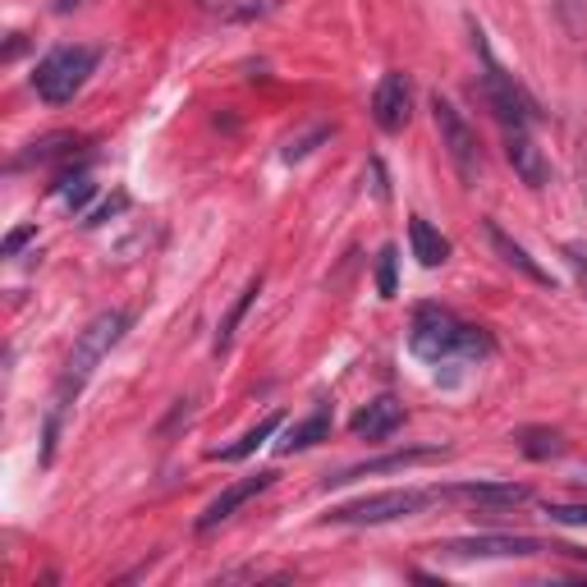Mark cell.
Segmentation results:
<instances>
[{
  "mask_svg": "<svg viewBox=\"0 0 587 587\" xmlns=\"http://www.w3.org/2000/svg\"><path fill=\"white\" fill-rule=\"evenodd\" d=\"M409 349L423 363H446V359H491L496 340L487 326L459 322L450 308L423 303L413 312V330H409Z\"/></svg>",
  "mask_w": 587,
  "mask_h": 587,
  "instance_id": "cell-1",
  "label": "cell"
},
{
  "mask_svg": "<svg viewBox=\"0 0 587 587\" xmlns=\"http://www.w3.org/2000/svg\"><path fill=\"white\" fill-rule=\"evenodd\" d=\"M129 326H134V317H129L124 308L97 312V317L78 330V340H74V349H70V363H65V382H60V395H70V390H78L83 382H88L92 367L124 340V330H129Z\"/></svg>",
  "mask_w": 587,
  "mask_h": 587,
  "instance_id": "cell-2",
  "label": "cell"
},
{
  "mask_svg": "<svg viewBox=\"0 0 587 587\" xmlns=\"http://www.w3.org/2000/svg\"><path fill=\"white\" fill-rule=\"evenodd\" d=\"M97 51L92 47H55L51 55L37 60L33 70V92L47 101V107H65V101H74L83 92V83H88V74L97 70Z\"/></svg>",
  "mask_w": 587,
  "mask_h": 587,
  "instance_id": "cell-3",
  "label": "cell"
},
{
  "mask_svg": "<svg viewBox=\"0 0 587 587\" xmlns=\"http://www.w3.org/2000/svg\"><path fill=\"white\" fill-rule=\"evenodd\" d=\"M473 37H477V55H482V92H487L491 111L500 115V124H505V129H533V124L541 120L533 92L523 88L514 74H505V70H500L496 60H491L487 41H482V28H473Z\"/></svg>",
  "mask_w": 587,
  "mask_h": 587,
  "instance_id": "cell-4",
  "label": "cell"
},
{
  "mask_svg": "<svg viewBox=\"0 0 587 587\" xmlns=\"http://www.w3.org/2000/svg\"><path fill=\"white\" fill-rule=\"evenodd\" d=\"M432 500H440L436 491H382V496H363V500H349V505H335L326 514V523H353V528H376V523H395V519H413L423 514Z\"/></svg>",
  "mask_w": 587,
  "mask_h": 587,
  "instance_id": "cell-5",
  "label": "cell"
},
{
  "mask_svg": "<svg viewBox=\"0 0 587 587\" xmlns=\"http://www.w3.org/2000/svg\"><path fill=\"white\" fill-rule=\"evenodd\" d=\"M432 115H436V129H440V147H446V157L454 161V171L464 184H477V171H482V147H477V134L473 124L459 115V107L450 97H432Z\"/></svg>",
  "mask_w": 587,
  "mask_h": 587,
  "instance_id": "cell-6",
  "label": "cell"
},
{
  "mask_svg": "<svg viewBox=\"0 0 587 587\" xmlns=\"http://www.w3.org/2000/svg\"><path fill=\"white\" fill-rule=\"evenodd\" d=\"M440 555H454V560H500V555H541L547 541L537 537H523V533H477V537H459L436 547Z\"/></svg>",
  "mask_w": 587,
  "mask_h": 587,
  "instance_id": "cell-7",
  "label": "cell"
},
{
  "mask_svg": "<svg viewBox=\"0 0 587 587\" xmlns=\"http://www.w3.org/2000/svg\"><path fill=\"white\" fill-rule=\"evenodd\" d=\"M409 111H413V83H409V74L404 70L382 74V83H376V92H372V120H376V129L400 134L404 124H409Z\"/></svg>",
  "mask_w": 587,
  "mask_h": 587,
  "instance_id": "cell-8",
  "label": "cell"
},
{
  "mask_svg": "<svg viewBox=\"0 0 587 587\" xmlns=\"http://www.w3.org/2000/svg\"><path fill=\"white\" fill-rule=\"evenodd\" d=\"M440 500H473L487 510H514L523 500H533V487L523 482H459V487H436Z\"/></svg>",
  "mask_w": 587,
  "mask_h": 587,
  "instance_id": "cell-9",
  "label": "cell"
},
{
  "mask_svg": "<svg viewBox=\"0 0 587 587\" xmlns=\"http://www.w3.org/2000/svg\"><path fill=\"white\" fill-rule=\"evenodd\" d=\"M271 482H276V473H258V477H243V482H235V487H225V491L212 500V505L202 510V519H198V533H212V528H221V523H225L229 514L243 510L253 496H262V491L271 487Z\"/></svg>",
  "mask_w": 587,
  "mask_h": 587,
  "instance_id": "cell-10",
  "label": "cell"
},
{
  "mask_svg": "<svg viewBox=\"0 0 587 587\" xmlns=\"http://www.w3.org/2000/svg\"><path fill=\"white\" fill-rule=\"evenodd\" d=\"M482 229H487V239H491V248L500 253V262H505V266H514L523 280H533V285H541V289H555L551 271H541V266L528 258V248H523L519 239H510V235H505V229H500L496 221H482Z\"/></svg>",
  "mask_w": 587,
  "mask_h": 587,
  "instance_id": "cell-11",
  "label": "cell"
},
{
  "mask_svg": "<svg viewBox=\"0 0 587 587\" xmlns=\"http://www.w3.org/2000/svg\"><path fill=\"white\" fill-rule=\"evenodd\" d=\"M400 423H404V404L395 400V395H376L367 409L353 413V436H363V440H386Z\"/></svg>",
  "mask_w": 587,
  "mask_h": 587,
  "instance_id": "cell-12",
  "label": "cell"
},
{
  "mask_svg": "<svg viewBox=\"0 0 587 587\" xmlns=\"http://www.w3.org/2000/svg\"><path fill=\"white\" fill-rule=\"evenodd\" d=\"M446 450L440 446H417V450H395L386 459H367V464H353V469H340L335 477H326V487H345L353 477H372V473H395V469H409V464H423V459H440Z\"/></svg>",
  "mask_w": 587,
  "mask_h": 587,
  "instance_id": "cell-13",
  "label": "cell"
},
{
  "mask_svg": "<svg viewBox=\"0 0 587 587\" xmlns=\"http://www.w3.org/2000/svg\"><path fill=\"white\" fill-rule=\"evenodd\" d=\"M505 152H510V165L519 171L523 184L547 188V157H541V147L528 138V129H510L505 134Z\"/></svg>",
  "mask_w": 587,
  "mask_h": 587,
  "instance_id": "cell-14",
  "label": "cell"
},
{
  "mask_svg": "<svg viewBox=\"0 0 587 587\" xmlns=\"http://www.w3.org/2000/svg\"><path fill=\"white\" fill-rule=\"evenodd\" d=\"M198 10L221 18V24H258V18L280 10V0H198Z\"/></svg>",
  "mask_w": 587,
  "mask_h": 587,
  "instance_id": "cell-15",
  "label": "cell"
},
{
  "mask_svg": "<svg viewBox=\"0 0 587 587\" xmlns=\"http://www.w3.org/2000/svg\"><path fill=\"white\" fill-rule=\"evenodd\" d=\"M409 243H413V258L423 262V266H440V262L450 258V239L440 235L432 221H423V216L409 221Z\"/></svg>",
  "mask_w": 587,
  "mask_h": 587,
  "instance_id": "cell-16",
  "label": "cell"
},
{
  "mask_svg": "<svg viewBox=\"0 0 587 587\" xmlns=\"http://www.w3.org/2000/svg\"><path fill=\"white\" fill-rule=\"evenodd\" d=\"M78 147H88V138H78V134H47V138H37L28 142V152H18L14 165H47V161H60V157H74Z\"/></svg>",
  "mask_w": 587,
  "mask_h": 587,
  "instance_id": "cell-17",
  "label": "cell"
},
{
  "mask_svg": "<svg viewBox=\"0 0 587 587\" xmlns=\"http://www.w3.org/2000/svg\"><path fill=\"white\" fill-rule=\"evenodd\" d=\"M326 436H330V404L322 400V404H317V413L289 427V436L280 440L276 450H280V454H294V450H312V446H317V440H326Z\"/></svg>",
  "mask_w": 587,
  "mask_h": 587,
  "instance_id": "cell-18",
  "label": "cell"
},
{
  "mask_svg": "<svg viewBox=\"0 0 587 587\" xmlns=\"http://www.w3.org/2000/svg\"><path fill=\"white\" fill-rule=\"evenodd\" d=\"M285 423V413H266L262 417V423L253 427V432H243L239 440H235V446H225V450H212V459H225V464H235V459H248V454H253L258 446H266V440L271 436H276V427Z\"/></svg>",
  "mask_w": 587,
  "mask_h": 587,
  "instance_id": "cell-19",
  "label": "cell"
},
{
  "mask_svg": "<svg viewBox=\"0 0 587 587\" xmlns=\"http://www.w3.org/2000/svg\"><path fill=\"white\" fill-rule=\"evenodd\" d=\"M258 294H262V276H253V280H248V285H243V294H239L235 303H229V312L221 317V326H216V353H225V349H229V340H235L239 322L248 317V308L258 303Z\"/></svg>",
  "mask_w": 587,
  "mask_h": 587,
  "instance_id": "cell-20",
  "label": "cell"
},
{
  "mask_svg": "<svg viewBox=\"0 0 587 587\" xmlns=\"http://www.w3.org/2000/svg\"><path fill=\"white\" fill-rule=\"evenodd\" d=\"M519 450L528 459H560L564 454V436L551 427H523L519 432Z\"/></svg>",
  "mask_w": 587,
  "mask_h": 587,
  "instance_id": "cell-21",
  "label": "cell"
},
{
  "mask_svg": "<svg viewBox=\"0 0 587 587\" xmlns=\"http://www.w3.org/2000/svg\"><path fill=\"white\" fill-rule=\"evenodd\" d=\"M395 266H400V248L386 243L382 248V258H376V289H382V299H395Z\"/></svg>",
  "mask_w": 587,
  "mask_h": 587,
  "instance_id": "cell-22",
  "label": "cell"
},
{
  "mask_svg": "<svg viewBox=\"0 0 587 587\" xmlns=\"http://www.w3.org/2000/svg\"><path fill=\"white\" fill-rule=\"evenodd\" d=\"M60 193H65V207L70 212H83V207H88V198L97 193V184H88V179H60Z\"/></svg>",
  "mask_w": 587,
  "mask_h": 587,
  "instance_id": "cell-23",
  "label": "cell"
},
{
  "mask_svg": "<svg viewBox=\"0 0 587 587\" xmlns=\"http://www.w3.org/2000/svg\"><path fill=\"white\" fill-rule=\"evenodd\" d=\"M555 14H560V24L570 28V33H583V24H587V0H555Z\"/></svg>",
  "mask_w": 587,
  "mask_h": 587,
  "instance_id": "cell-24",
  "label": "cell"
},
{
  "mask_svg": "<svg viewBox=\"0 0 587 587\" xmlns=\"http://www.w3.org/2000/svg\"><path fill=\"white\" fill-rule=\"evenodd\" d=\"M551 523H570V528H587V505H547Z\"/></svg>",
  "mask_w": 587,
  "mask_h": 587,
  "instance_id": "cell-25",
  "label": "cell"
},
{
  "mask_svg": "<svg viewBox=\"0 0 587 587\" xmlns=\"http://www.w3.org/2000/svg\"><path fill=\"white\" fill-rule=\"evenodd\" d=\"M322 138H330V129H312L308 138H289V147H285V161H303V157L312 152V142H322Z\"/></svg>",
  "mask_w": 587,
  "mask_h": 587,
  "instance_id": "cell-26",
  "label": "cell"
},
{
  "mask_svg": "<svg viewBox=\"0 0 587 587\" xmlns=\"http://www.w3.org/2000/svg\"><path fill=\"white\" fill-rule=\"evenodd\" d=\"M124 207H129V193H115L111 202H101L97 212H88V221H83V225H101V221H111V216H120V212H124Z\"/></svg>",
  "mask_w": 587,
  "mask_h": 587,
  "instance_id": "cell-27",
  "label": "cell"
},
{
  "mask_svg": "<svg viewBox=\"0 0 587 587\" xmlns=\"http://www.w3.org/2000/svg\"><path fill=\"white\" fill-rule=\"evenodd\" d=\"M564 262L574 266V276H578V285H583V294H587V248L570 243V248H564Z\"/></svg>",
  "mask_w": 587,
  "mask_h": 587,
  "instance_id": "cell-28",
  "label": "cell"
},
{
  "mask_svg": "<svg viewBox=\"0 0 587 587\" xmlns=\"http://www.w3.org/2000/svg\"><path fill=\"white\" fill-rule=\"evenodd\" d=\"M33 235H37V225H18V229H14V235L5 239V248H0V253H5V258H14V253H18V248H24V243H28Z\"/></svg>",
  "mask_w": 587,
  "mask_h": 587,
  "instance_id": "cell-29",
  "label": "cell"
},
{
  "mask_svg": "<svg viewBox=\"0 0 587 587\" xmlns=\"http://www.w3.org/2000/svg\"><path fill=\"white\" fill-rule=\"evenodd\" d=\"M74 5H78V0H55V14H70Z\"/></svg>",
  "mask_w": 587,
  "mask_h": 587,
  "instance_id": "cell-30",
  "label": "cell"
}]
</instances>
